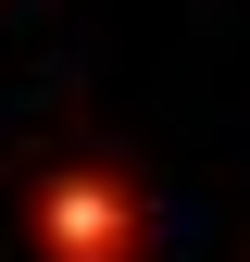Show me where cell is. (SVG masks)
<instances>
[{
    "label": "cell",
    "instance_id": "obj_1",
    "mask_svg": "<svg viewBox=\"0 0 250 262\" xmlns=\"http://www.w3.org/2000/svg\"><path fill=\"white\" fill-rule=\"evenodd\" d=\"M38 237H50V262H138V200L113 175H50L38 187Z\"/></svg>",
    "mask_w": 250,
    "mask_h": 262
}]
</instances>
